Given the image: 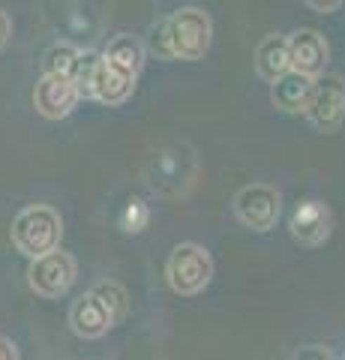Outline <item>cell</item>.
I'll list each match as a JSON object with an SVG mask.
<instances>
[{
	"label": "cell",
	"instance_id": "6da1fadb",
	"mask_svg": "<svg viewBox=\"0 0 345 360\" xmlns=\"http://www.w3.org/2000/svg\"><path fill=\"white\" fill-rule=\"evenodd\" d=\"M148 49L162 60H202L210 49V18L195 6L177 9L153 27Z\"/></svg>",
	"mask_w": 345,
	"mask_h": 360
},
{
	"label": "cell",
	"instance_id": "7a4b0ae2",
	"mask_svg": "<svg viewBox=\"0 0 345 360\" xmlns=\"http://www.w3.org/2000/svg\"><path fill=\"white\" fill-rule=\"evenodd\" d=\"M13 238L27 255H48L60 240V219L51 207H27L18 213Z\"/></svg>",
	"mask_w": 345,
	"mask_h": 360
},
{
	"label": "cell",
	"instance_id": "3957f363",
	"mask_svg": "<svg viewBox=\"0 0 345 360\" xmlns=\"http://www.w3.org/2000/svg\"><path fill=\"white\" fill-rule=\"evenodd\" d=\"M306 120L318 132H337L345 120V82L339 75H321L315 82L313 99L306 105Z\"/></svg>",
	"mask_w": 345,
	"mask_h": 360
},
{
	"label": "cell",
	"instance_id": "277c9868",
	"mask_svg": "<svg viewBox=\"0 0 345 360\" xmlns=\"http://www.w3.org/2000/svg\"><path fill=\"white\" fill-rule=\"evenodd\" d=\"M79 99H82V87L66 75H42L37 90H33V105L48 120L66 117Z\"/></svg>",
	"mask_w": 345,
	"mask_h": 360
},
{
	"label": "cell",
	"instance_id": "5b68a950",
	"mask_svg": "<svg viewBox=\"0 0 345 360\" xmlns=\"http://www.w3.org/2000/svg\"><path fill=\"white\" fill-rule=\"evenodd\" d=\"M136 78H138L136 72H129L124 66H117L115 60H108L105 54H99L93 66V78H91V96L105 105H120L132 96Z\"/></svg>",
	"mask_w": 345,
	"mask_h": 360
},
{
	"label": "cell",
	"instance_id": "8992f818",
	"mask_svg": "<svg viewBox=\"0 0 345 360\" xmlns=\"http://www.w3.org/2000/svg\"><path fill=\"white\" fill-rule=\"evenodd\" d=\"M237 217L255 231H267L280 217V193L271 189L267 184H252L243 186L235 198Z\"/></svg>",
	"mask_w": 345,
	"mask_h": 360
},
{
	"label": "cell",
	"instance_id": "52a82bcc",
	"mask_svg": "<svg viewBox=\"0 0 345 360\" xmlns=\"http://www.w3.org/2000/svg\"><path fill=\"white\" fill-rule=\"evenodd\" d=\"M288 54H292L294 72L315 78L325 72L330 49H327V39L321 37L318 30H294L292 37H288Z\"/></svg>",
	"mask_w": 345,
	"mask_h": 360
},
{
	"label": "cell",
	"instance_id": "ba28073f",
	"mask_svg": "<svg viewBox=\"0 0 345 360\" xmlns=\"http://www.w3.org/2000/svg\"><path fill=\"white\" fill-rule=\"evenodd\" d=\"M169 276H171L174 288L198 291L210 279V258L204 255V250H198L193 243L177 246L171 262H169Z\"/></svg>",
	"mask_w": 345,
	"mask_h": 360
},
{
	"label": "cell",
	"instance_id": "9c48e42d",
	"mask_svg": "<svg viewBox=\"0 0 345 360\" xmlns=\"http://www.w3.org/2000/svg\"><path fill=\"white\" fill-rule=\"evenodd\" d=\"M30 283L42 295H60L72 283V262L63 252H48L39 255L37 264L30 267Z\"/></svg>",
	"mask_w": 345,
	"mask_h": 360
},
{
	"label": "cell",
	"instance_id": "30bf717a",
	"mask_svg": "<svg viewBox=\"0 0 345 360\" xmlns=\"http://www.w3.org/2000/svg\"><path fill=\"white\" fill-rule=\"evenodd\" d=\"M255 72H259L264 82H276L285 72H292V54H288V37L280 33H271L259 42L255 49Z\"/></svg>",
	"mask_w": 345,
	"mask_h": 360
},
{
	"label": "cell",
	"instance_id": "8fae6325",
	"mask_svg": "<svg viewBox=\"0 0 345 360\" xmlns=\"http://www.w3.org/2000/svg\"><path fill=\"white\" fill-rule=\"evenodd\" d=\"M313 90H315V78L300 75L292 70L273 82L271 99H273V105L282 111H306L309 99H313Z\"/></svg>",
	"mask_w": 345,
	"mask_h": 360
},
{
	"label": "cell",
	"instance_id": "7c38bea8",
	"mask_svg": "<svg viewBox=\"0 0 345 360\" xmlns=\"http://www.w3.org/2000/svg\"><path fill=\"white\" fill-rule=\"evenodd\" d=\"M327 222H330V217H327L325 205H318V201H304L292 217V231H294L297 240L318 243L321 238H327Z\"/></svg>",
	"mask_w": 345,
	"mask_h": 360
},
{
	"label": "cell",
	"instance_id": "4fadbf2b",
	"mask_svg": "<svg viewBox=\"0 0 345 360\" xmlns=\"http://www.w3.org/2000/svg\"><path fill=\"white\" fill-rule=\"evenodd\" d=\"M103 54L108 60H115L117 66H124V70L136 72V75L141 72V66H144V45L136 37H129V33H120V37H115L105 45Z\"/></svg>",
	"mask_w": 345,
	"mask_h": 360
},
{
	"label": "cell",
	"instance_id": "5bb4252c",
	"mask_svg": "<svg viewBox=\"0 0 345 360\" xmlns=\"http://www.w3.org/2000/svg\"><path fill=\"white\" fill-rule=\"evenodd\" d=\"M309 9H315V13H333V9L342 6V0H304Z\"/></svg>",
	"mask_w": 345,
	"mask_h": 360
},
{
	"label": "cell",
	"instance_id": "9a60e30c",
	"mask_svg": "<svg viewBox=\"0 0 345 360\" xmlns=\"http://www.w3.org/2000/svg\"><path fill=\"white\" fill-rule=\"evenodd\" d=\"M9 33H13V21H9L6 9H0V49H6V42H9Z\"/></svg>",
	"mask_w": 345,
	"mask_h": 360
}]
</instances>
